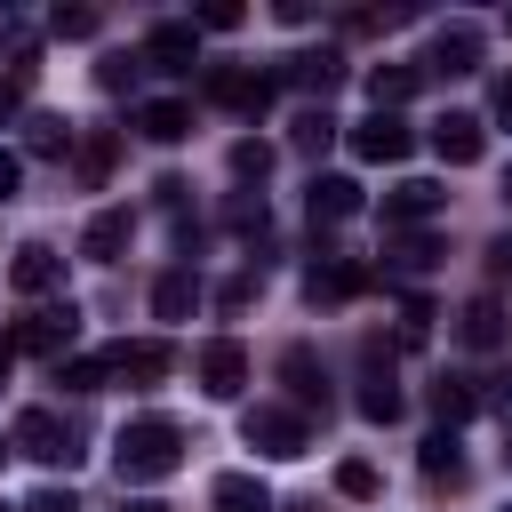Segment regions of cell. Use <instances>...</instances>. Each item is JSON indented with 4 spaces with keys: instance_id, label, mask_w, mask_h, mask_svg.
Wrapping results in <instances>:
<instances>
[{
    "instance_id": "cell-31",
    "label": "cell",
    "mask_w": 512,
    "mask_h": 512,
    "mask_svg": "<svg viewBox=\"0 0 512 512\" xmlns=\"http://www.w3.org/2000/svg\"><path fill=\"white\" fill-rule=\"evenodd\" d=\"M432 256H440V248H432V232H400V240H392V272H424Z\"/></svg>"
},
{
    "instance_id": "cell-41",
    "label": "cell",
    "mask_w": 512,
    "mask_h": 512,
    "mask_svg": "<svg viewBox=\"0 0 512 512\" xmlns=\"http://www.w3.org/2000/svg\"><path fill=\"white\" fill-rule=\"evenodd\" d=\"M480 400H488V408L512 424V376H488V392H480Z\"/></svg>"
},
{
    "instance_id": "cell-7",
    "label": "cell",
    "mask_w": 512,
    "mask_h": 512,
    "mask_svg": "<svg viewBox=\"0 0 512 512\" xmlns=\"http://www.w3.org/2000/svg\"><path fill=\"white\" fill-rule=\"evenodd\" d=\"M168 368H176V352L160 336H136V344H112L104 352V384H160Z\"/></svg>"
},
{
    "instance_id": "cell-47",
    "label": "cell",
    "mask_w": 512,
    "mask_h": 512,
    "mask_svg": "<svg viewBox=\"0 0 512 512\" xmlns=\"http://www.w3.org/2000/svg\"><path fill=\"white\" fill-rule=\"evenodd\" d=\"M288 512H320V504H288Z\"/></svg>"
},
{
    "instance_id": "cell-17",
    "label": "cell",
    "mask_w": 512,
    "mask_h": 512,
    "mask_svg": "<svg viewBox=\"0 0 512 512\" xmlns=\"http://www.w3.org/2000/svg\"><path fill=\"white\" fill-rule=\"evenodd\" d=\"M136 128H144L152 144H184V136H192V104H184V96H152V104H136Z\"/></svg>"
},
{
    "instance_id": "cell-5",
    "label": "cell",
    "mask_w": 512,
    "mask_h": 512,
    "mask_svg": "<svg viewBox=\"0 0 512 512\" xmlns=\"http://www.w3.org/2000/svg\"><path fill=\"white\" fill-rule=\"evenodd\" d=\"M144 64H152V72H192V64H200V24H192V16H160V24L144 32Z\"/></svg>"
},
{
    "instance_id": "cell-33",
    "label": "cell",
    "mask_w": 512,
    "mask_h": 512,
    "mask_svg": "<svg viewBox=\"0 0 512 512\" xmlns=\"http://www.w3.org/2000/svg\"><path fill=\"white\" fill-rule=\"evenodd\" d=\"M56 384H72V392H96V384H104V352H88V360H56Z\"/></svg>"
},
{
    "instance_id": "cell-49",
    "label": "cell",
    "mask_w": 512,
    "mask_h": 512,
    "mask_svg": "<svg viewBox=\"0 0 512 512\" xmlns=\"http://www.w3.org/2000/svg\"><path fill=\"white\" fill-rule=\"evenodd\" d=\"M128 512H160V504H128Z\"/></svg>"
},
{
    "instance_id": "cell-19",
    "label": "cell",
    "mask_w": 512,
    "mask_h": 512,
    "mask_svg": "<svg viewBox=\"0 0 512 512\" xmlns=\"http://www.w3.org/2000/svg\"><path fill=\"white\" fill-rule=\"evenodd\" d=\"M128 232H136V216H128V208H96V216H88V232H80V256L112 264V256L128 248Z\"/></svg>"
},
{
    "instance_id": "cell-14",
    "label": "cell",
    "mask_w": 512,
    "mask_h": 512,
    "mask_svg": "<svg viewBox=\"0 0 512 512\" xmlns=\"http://www.w3.org/2000/svg\"><path fill=\"white\" fill-rule=\"evenodd\" d=\"M8 288H16V296H56V288H64V256H56L48 240H24L16 264H8Z\"/></svg>"
},
{
    "instance_id": "cell-34",
    "label": "cell",
    "mask_w": 512,
    "mask_h": 512,
    "mask_svg": "<svg viewBox=\"0 0 512 512\" xmlns=\"http://www.w3.org/2000/svg\"><path fill=\"white\" fill-rule=\"evenodd\" d=\"M64 144H72V128H64V120H32V136H24V152H40V160H56Z\"/></svg>"
},
{
    "instance_id": "cell-38",
    "label": "cell",
    "mask_w": 512,
    "mask_h": 512,
    "mask_svg": "<svg viewBox=\"0 0 512 512\" xmlns=\"http://www.w3.org/2000/svg\"><path fill=\"white\" fill-rule=\"evenodd\" d=\"M96 88H112V96L136 88V64H128V56H104V64H96Z\"/></svg>"
},
{
    "instance_id": "cell-15",
    "label": "cell",
    "mask_w": 512,
    "mask_h": 512,
    "mask_svg": "<svg viewBox=\"0 0 512 512\" xmlns=\"http://www.w3.org/2000/svg\"><path fill=\"white\" fill-rule=\"evenodd\" d=\"M280 384L296 392V416H304V408L328 416V376H320V352H312V344H288V352H280Z\"/></svg>"
},
{
    "instance_id": "cell-32",
    "label": "cell",
    "mask_w": 512,
    "mask_h": 512,
    "mask_svg": "<svg viewBox=\"0 0 512 512\" xmlns=\"http://www.w3.org/2000/svg\"><path fill=\"white\" fill-rule=\"evenodd\" d=\"M432 336V296H400V344H424Z\"/></svg>"
},
{
    "instance_id": "cell-2",
    "label": "cell",
    "mask_w": 512,
    "mask_h": 512,
    "mask_svg": "<svg viewBox=\"0 0 512 512\" xmlns=\"http://www.w3.org/2000/svg\"><path fill=\"white\" fill-rule=\"evenodd\" d=\"M240 440H248V448H264V456H304L312 424H304L296 408H280V400H256V408L240 416Z\"/></svg>"
},
{
    "instance_id": "cell-24",
    "label": "cell",
    "mask_w": 512,
    "mask_h": 512,
    "mask_svg": "<svg viewBox=\"0 0 512 512\" xmlns=\"http://www.w3.org/2000/svg\"><path fill=\"white\" fill-rule=\"evenodd\" d=\"M216 512H272V488L256 472H216Z\"/></svg>"
},
{
    "instance_id": "cell-18",
    "label": "cell",
    "mask_w": 512,
    "mask_h": 512,
    "mask_svg": "<svg viewBox=\"0 0 512 512\" xmlns=\"http://www.w3.org/2000/svg\"><path fill=\"white\" fill-rule=\"evenodd\" d=\"M304 208H312V224H344V216H360V184L352 176H312Z\"/></svg>"
},
{
    "instance_id": "cell-36",
    "label": "cell",
    "mask_w": 512,
    "mask_h": 512,
    "mask_svg": "<svg viewBox=\"0 0 512 512\" xmlns=\"http://www.w3.org/2000/svg\"><path fill=\"white\" fill-rule=\"evenodd\" d=\"M256 304V272H232L224 288H216V312H248Z\"/></svg>"
},
{
    "instance_id": "cell-16",
    "label": "cell",
    "mask_w": 512,
    "mask_h": 512,
    "mask_svg": "<svg viewBox=\"0 0 512 512\" xmlns=\"http://www.w3.org/2000/svg\"><path fill=\"white\" fill-rule=\"evenodd\" d=\"M440 200H448V192H440L432 176H408V184H392V192H384V224H400V232H416L424 216H440Z\"/></svg>"
},
{
    "instance_id": "cell-25",
    "label": "cell",
    "mask_w": 512,
    "mask_h": 512,
    "mask_svg": "<svg viewBox=\"0 0 512 512\" xmlns=\"http://www.w3.org/2000/svg\"><path fill=\"white\" fill-rule=\"evenodd\" d=\"M416 80H424L416 64H376V72H368V96H376V112H400V104L416 96Z\"/></svg>"
},
{
    "instance_id": "cell-40",
    "label": "cell",
    "mask_w": 512,
    "mask_h": 512,
    "mask_svg": "<svg viewBox=\"0 0 512 512\" xmlns=\"http://www.w3.org/2000/svg\"><path fill=\"white\" fill-rule=\"evenodd\" d=\"M24 112V72H0V120Z\"/></svg>"
},
{
    "instance_id": "cell-30",
    "label": "cell",
    "mask_w": 512,
    "mask_h": 512,
    "mask_svg": "<svg viewBox=\"0 0 512 512\" xmlns=\"http://www.w3.org/2000/svg\"><path fill=\"white\" fill-rule=\"evenodd\" d=\"M232 176H240V184H264V176H272V144L240 136V144H232Z\"/></svg>"
},
{
    "instance_id": "cell-45",
    "label": "cell",
    "mask_w": 512,
    "mask_h": 512,
    "mask_svg": "<svg viewBox=\"0 0 512 512\" xmlns=\"http://www.w3.org/2000/svg\"><path fill=\"white\" fill-rule=\"evenodd\" d=\"M496 120L512 128V80H496Z\"/></svg>"
},
{
    "instance_id": "cell-9",
    "label": "cell",
    "mask_w": 512,
    "mask_h": 512,
    "mask_svg": "<svg viewBox=\"0 0 512 512\" xmlns=\"http://www.w3.org/2000/svg\"><path fill=\"white\" fill-rule=\"evenodd\" d=\"M240 384H248V344H240V336L200 344V392H208V400H240Z\"/></svg>"
},
{
    "instance_id": "cell-50",
    "label": "cell",
    "mask_w": 512,
    "mask_h": 512,
    "mask_svg": "<svg viewBox=\"0 0 512 512\" xmlns=\"http://www.w3.org/2000/svg\"><path fill=\"white\" fill-rule=\"evenodd\" d=\"M504 464H512V440H504Z\"/></svg>"
},
{
    "instance_id": "cell-22",
    "label": "cell",
    "mask_w": 512,
    "mask_h": 512,
    "mask_svg": "<svg viewBox=\"0 0 512 512\" xmlns=\"http://www.w3.org/2000/svg\"><path fill=\"white\" fill-rule=\"evenodd\" d=\"M456 328H464V344H472V352H496V344H504V304H496V296H472Z\"/></svg>"
},
{
    "instance_id": "cell-6",
    "label": "cell",
    "mask_w": 512,
    "mask_h": 512,
    "mask_svg": "<svg viewBox=\"0 0 512 512\" xmlns=\"http://www.w3.org/2000/svg\"><path fill=\"white\" fill-rule=\"evenodd\" d=\"M376 288V272L360 264V256H320L312 272H304V296L312 304H352V296H368Z\"/></svg>"
},
{
    "instance_id": "cell-29",
    "label": "cell",
    "mask_w": 512,
    "mask_h": 512,
    "mask_svg": "<svg viewBox=\"0 0 512 512\" xmlns=\"http://www.w3.org/2000/svg\"><path fill=\"white\" fill-rule=\"evenodd\" d=\"M376 488H384V480H376V464H368V456H344V464H336V496H352V504H368Z\"/></svg>"
},
{
    "instance_id": "cell-1",
    "label": "cell",
    "mask_w": 512,
    "mask_h": 512,
    "mask_svg": "<svg viewBox=\"0 0 512 512\" xmlns=\"http://www.w3.org/2000/svg\"><path fill=\"white\" fill-rule=\"evenodd\" d=\"M112 464H120V488H152V480H168L184 464V432L168 416H136V424H120Z\"/></svg>"
},
{
    "instance_id": "cell-28",
    "label": "cell",
    "mask_w": 512,
    "mask_h": 512,
    "mask_svg": "<svg viewBox=\"0 0 512 512\" xmlns=\"http://www.w3.org/2000/svg\"><path fill=\"white\" fill-rule=\"evenodd\" d=\"M288 144H296V152H312V160H320V152H328V144H336V112H328V104H312V112H296V128H288Z\"/></svg>"
},
{
    "instance_id": "cell-4",
    "label": "cell",
    "mask_w": 512,
    "mask_h": 512,
    "mask_svg": "<svg viewBox=\"0 0 512 512\" xmlns=\"http://www.w3.org/2000/svg\"><path fill=\"white\" fill-rule=\"evenodd\" d=\"M8 440H16V448H24L32 464H72V456H80V448H72V424H64L56 408H24Z\"/></svg>"
},
{
    "instance_id": "cell-43",
    "label": "cell",
    "mask_w": 512,
    "mask_h": 512,
    "mask_svg": "<svg viewBox=\"0 0 512 512\" xmlns=\"http://www.w3.org/2000/svg\"><path fill=\"white\" fill-rule=\"evenodd\" d=\"M16 184H24V160H16V152H0V200H16Z\"/></svg>"
},
{
    "instance_id": "cell-8",
    "label": "cell",
    "mask_w": 512,
    "mask_h": 512,
    "mask_svg": "<svg viewBox=\"0 0 512 512\" xmlns=\"http://www.w3.org/2000/svg\"><path fill=\"white\" fill-rule=\"evenodd\" d=\"M416 72H440V80H456V72H480V24H464V16H456V24H440Z\"/></svg>"
},
{
    "instance_id": "cell-51",
    "label": "cell",
    "mask_w": 512,
    "mask_h": 512,
    "mask_svg": "<svg viewBox=\"0 0 512 512\" xmlns=\"http://www.w3.org/2000/svg\"><path fill=\"white\" fill-rule=\"evenodd\" d=\"M0 512H8V504H0Z\"/></svg>"
},
{
    "instance_id": "cell-52",
    "label": "cell",
    "mask_w": 512,
    "mask_h": 512,
    "mask_svg": "<svg viewBox=\"0 0 512 512\" xmlns=\"http://www.w3.org/2000/svg\"><path fill=\"white\" fill-rule=\"evenodd\" d=\"M0 456H8V448H0Z\"/></svg>"
},
{
    "instance_id": "cell-46",
    "label": "cell",
    "mask_w": 512,
    "mask_h": 512,
    "mask_svg": "<svg viewBox=\"0 0 512 512\" xmlns=\"http://www.w3.org/2000/svg\"><path fill=\"white\" fill-rule=\"evenodd\" d=\"M8 360H16V344H8V336H0V376H8Z\"/></svg>"
},
{
    "instance_id": "cell-13",
    "label": "cell",
    "mask_w": 512,
    "mask_h": 512,
    "mask_svg": "<svg viewBox=\"0 0 512 512\" xmlns=\"http://www.w3.org/2000/svg\"><path fill=\"white\" fill-rule=\"evenodd\" d=\"M352 152L384 168V160H408V152H416V136H408V120H400V112H368V120L352 128Z\"/></svg>"
},
{
    "instance_id": "cell-44",
    "label": "cell",
    "mask_w": 512,
    "mask_h": 512,
    "mask_svg": "<svg viewBox=\"0 0 512 512\" xmlns=\"http://www.w3.org/2000/svg\"><path fill=\"white\" fill-rule=\"evenodd\" d=\"M488 264H496V272H512V232H496V248H488Z\"/></svg>"
},
{
    "instance_id": "cell-12",
    "label": "cell",
    "mask_w": 512,
    "mask_h": 512,
    "mask_svg": "<svg viewBox=\"0 0 512 512\" xmlns=\"http://www.w3.org/2000/svg\"><path fill=\"white\" fill-rule=\"evenodd\" d=\"M272 88H280L272 72H232V64H208V96H216V104H232V112H248V120L272 104Z\"/></svg>"
},
{
    "instance_id": "cell-3",
    "label": "cell",
    "mask_w": 512,
    "mask_h": 512,
    "mask_svg": "<svg viewBox=\"0 0 512 512\" xmlns=\"http://www.w3.org/2000/svg\"><path fill=\"white\" fill-rule=\"evenodd\" d=\"M72 336H80V304H72V296H56V304L24 312L8 344H16V352H48V360H64V344H72Z\"/></svg>"
},
{
    "instance_id": "cell-11",
    "label": "cell",
    "mask_w": 512,
    "mask_h": 512,
    "mask_svg": "<svg viewBox=\"0 0 512 512\" xmlns=\"http://www.w3.org/2000/svg\"><path fill=\"white\" fill-rule=\"evenodd\" d=\"M432 152H440L448 168H472V160L488 152V120H480V112H440V120H432Z\"/></svg>"
},
{
    "instance_id": "cell-48",
    "label": "cell",
    "mask_w": 512,
    "mask_h": 512,
    "mask_svg": "<svg viewBox=\"0 0 512 512\" xmlns=\"http://www.w3.org/2000/svg\"><path fill=\"white\" fill-rule=\"evenodd\" d=\"M504 200H512V168H504Z\"/></svg>"
},
{
    "instance_id": "cell-37",
    "label": "cell",
    "mask_w": 512,
    "mask_h": 512,
    "mask_svg": "<svg viewBox=\"0 0 512 512\" xmlns=\"http://www.w3.org/2000/svg\"><path fill=\"white\" fill-rule=\"evenodd\" d=\"M192 24H200V32H240V8H232V0H208Z\"/></svg>"
},
{
    "instance_id": "cell-42",
    "label": "cell",
    "mask_w": 512,
    "mask_h": 512,
    "mask_svg": "<svg viewBox=\"0 0 512 512\" xmlns=\"http://www.w3.org/2000/svg\"><path fill=\"white\" fill-rule=\"evenodd\" d=\"M24 512H80V504H72V488H40Z\"/></svg>"
},
{
    "instance_id": "cell-39",
    "label": "cell",
    "mask_w": 512,
    "mask_h": 512,
    "mask_svg": "<svg viewBox=\"0 0 512 512\" xmlns=\"http://www.w3.org/2000/svg\"><path fill=\"white\" fill-rule=\"evenodd\" d=\"M232 232H264V200L240 192V200H232Z\"/></svg>"
},
{
    "instance_id": "cell-10",
    "label": "cell",
    "mask_w": 512,
    "mask_h": 512,
    "mask_svg": "<svg viewBox=\"0 0 512 512\" xmlns=\"http://www.w3.org/2000/svg\"><path fill=\"white\" fill-rule=\"evenodd\" d=\"M272 80H280V88H304V96H328V88L344 80V56H336V48H296V56L272 64Z\"/></svg>"
},
{
    "instance_id": "cell-20",
    "label": "cell",
    "mask_w": 512,
    "mask_h": 512,
    "mask_svg": "<svg viewBox=\"0 0 512 512\" xmlns=\"http://www.w3.org/2000/svg\"><path fill=\"white\" fill-rule=\"evenodd\" d=\"M360 416L368 424H392L400 416V384H392V360L368 344V384H360Z\"/></svg>"
},
{
    "instance_id": "cell-27",
    "label": "cell",
    "mask_w": 512,
    "mask_h": 512,
    "mask_svg": "<svg viewBox=\"0 0 512 512\" xmlns=\"http://www.w3.org/2000/svg\"><path fill=\"white\" fill-rule=\"evenodd\" d=\"M432 416H440V432H456L464 416H480V392H472L464 376H440V384H432Z\"/></svg>"
},
{
    "instance_id": "cell-35",
    "label": "cell",
    "mask_w": 512,
    "mask_h": 512,
    "mask_svg": "<svg viewBox=\"0 0 512 512\" xmlns=\"http://www.w3.org/2000/svg\"><path fill=\"white\" fill-rule=\"evenodd\" d=\"M48 32H56V40H88V32H96V8H56Z\"/></svg>"
},
{
    "instance_id": "cell-26",
    "label": "cell",
    "mask_w": 512,
    "mask_h": 512,
    "mask_svg": "<svg viewBox=\"0 0 512 512\" xmlns=\"http://www.w3.org/2000/svg\"><path fill=\"white\" fill-rule=\"evenodd\" d=\"M192 304H200V272H184V264H176V272H160V288H152V312H160V320H184Z\"/></svg>"
},
{
    "instance_id": "cell-21",
    "label": "cell",
    "mask_w": 512,
    "mask_h": 512,
    "mask_svg": "<svg viewBox=\"0 0 512 512\" xmlns=\"http://www.w3.org/2000/svg\"><path fill=\"white\" fill-rule=\"evenodd\" d=\"M112 160H120V136H112V128H88V136L72 144V176H80L88 192H96V184L112 176Z\"/></svg>"
},
{
    "instance_id": "cell-23",
    "label": "cell",
    "mask_w": 512,
    "mask_h": 512,
    "mask_svg": "<svg viewBox=\"0 0 512 512\" xmlns=\"http://www.w3.org/2000/svg\"><path fill=\"white\" fill-rule=\"evenodd\" d=\"M416 464H424V480H432V488H464V448H456V432H432Z\"/></svg>"
}]
</instances>
